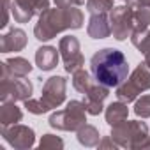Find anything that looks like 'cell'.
Masks as SVG:
<instances>
[{
    "mask_svg": "<svg viewBox=\"0 0 150 150\" xmlns=\"http://www.w3.org/2000/svg\"><path fill=\"white\" fill-rule=\"evenodd\" d=\"M87 34L92 39H106L111 35V23L110 16L106 13L101 14H90L88 25H87Z\"/></svg>",
    "mask_w": 150,
    "mask_h": 150,
    "instance_id": "obj_14",
    "label": "cell"
},
{
    "mask_svg": "<svg viewBox=\"0 0 150 150\" xmlns=\"http://www.w3.org/2000/svg\"><path fill=\"white\" fill-rule=\"evenodd\" d=\"M58 51H60V57L64 60V69L67 72H74V71L83 67L85 58L81 53V46H80V41L74 35L62 37L58 42Z\"/></svg>",
    "mask_w": 150,
    "mask_h": 150,
    "instance_id": "obj_9",
    "label": "cell"
},
{
    "mask_svg": "<svg viewBox=\"0 0 150 150\" xmlns=\"http://www.w3.org/2000/svg\"><path fill=\"white\" fill-rule=\"evenodd\" d=\"M145 64H146V67L150 69V51H146V53H145Z\"/></svg>",
    "mask_w": 150,
    "mask_h": 150,
    "instance_id": "obj_29",
    "label": "cell"
},
{
    "mask_svg": "<svg viewBox=\"0 0 150 150\" xmlns=\"http://www.w3.org/2000/svg\"><path fill=\"white\" fill-rule=\"evenodd\" d=\"M129 6L132 9H141V7H150V0H131Z\"/></svg>",
    "mask_w": 150,
    "mask_h": 150,
    "instance_id": "obj_28",
    "label": "cell"
},
{
    "mask_svg": "<svg viewBox=\"0 0 150 150\" xmlns=\"http://www.w3.org/2000/svg\"><path fill=\"white\" fill-rule=\"evenodd\" d=\"M110 94V88L101 85V83H94L85 94H83V104L88 115H99L104 110V101Z\"/></svg>",
    "mask_w": 150,
    "mask_h": 150,
    "instance_id": "obj_12",
    "label": "cell"
},
{
    "mask_svg": "<svg viewBox=\"0 0 150 150\" xmlns=\"http://www.w3.org/2000/svg\"><path fill=\"white\" fill-rule=\"evenodd\" d=\"M34 87L25 78H0V99L2 103L27 101L32 97Z\"/></svg>",
    "mask_w": 150,
    "mask_h": 150,
    "instance_id": "obj_8",
    "label": "cell"
},
{
    "mask_svg": "<svg viewBox=\"0 0 150 150\" xmlns=\"http://www.w3.org/2000/svg\"><path fill=\"white\" fill-rule=\"evenodd\" d=\"M124 2H127V4H129V2H131V0H124Z\"/></svg>",
    "mask_w": 150,
    "mask_h": 150,
    "instance_id": "obj_30",
    "label": "cell"
},
{
    "mask_svg": "<svg viewBox=\"0 0 150 150\" xmlns=\"http://www.w3.org/2000/svg\"><path fill=\"white\" fill-rule=\"evenodd\" d=\"M32 71V64L23 57H13L2 62V78H25Z\"/></svg>",
    "mask_w": 150,
    "mask_h": 150,
    "instance_id": "obj_13",
    "label": "cell"
},
{
    "mask_svg": "<svg viewBox=\"0 0 150 150\" xmlns=\"http://www.w3.org/2000/svg\"><path fill=\"white\" fill-rule=\"evenodd\" d=\"M0 132H2V138L16 150L32 148L34 143H35V132L28 125L14 124V125H9V127H0Z\"/></svg>",
    "mask_w": 150,
    "mask_h": 150,
    "instance_id": "obj_10",
    "label": "cell"
},
{
    "mask_svg": "<svg viewBox=\"0 0 150 150\" xmlns=\"http://www.w3.org/2000/svg\"><path fill=\"white\" fill-rule=\"evenodd\" d=\"M90 72L97 83L117 88L129 76V64L125 55L115 48H103L90 58Z\"/></svg>",
    "mask_w": 150,
    "mask_h": 150,
    "instance_id": "obj_1",
    "label": "cell"
},
{
    "mask_svg": "<svg viewBox=\"0 0 150 150\" xmlns=\"http://www.w3.org/2000/svg\"><path fill=\"white\" fill-rule=\"evenodd\" d=\"M131 42L139 50V53H146L150 51V28L141 32V34H131Z\"/></svg>",
    "mask_w": 150,
    "mask_h": 150,
    "instance_id": "obj_23",
    "label": "cell"
},
{
    "mask_svg": "<svg viewBox=\"0 0 150 150\" xmlns=\"http://www.w3.org/2000/svg\"><path fill=\"white\" fill-rule=\"evenodd\" d=\"M39 148L41 150H50V148H64V139L55 136V134H44L39 141Z\"/></svg>",
    "mask_w": 150,
    "mask_h": 150,
    "instance_id": "obj_24",
    "label": "cell"
},
{
    "mask_svg": "<svg viewBox=\"0 0 150 150\" xmlns=\"http://www.w3.org/2000/svg\"><path fill=\"white\" fill-rule=\"evenodd\" d=\"M127 115H129V108H127V103H122V101H117V103H111L106 110H104V117H106V122L113 127V125H118L122 122L127 120Z\"/></svg>",
    "mask_w": 150,
    "mask_h": 150,
    "instance_id": "obj_18",
    "label": "cell"
},
{
    "mask_svg": "<svg viewBox=\"0 0 150 150\" xmlns=\"http://www.w3.org/2000/svg\"><path fill=\"white\" fill-rule=\"evenodd\" d=\"M50 9V0H13L11 13L16 23H28L34 16H41Z\"/></svg>",
    "mask_w": 150,
    "mask_h": 150,
    "instance_id": "obj_11",
    "label": "cell"
},
{
    "mask_svg": "<svg viewBox=\"0 0 150 150\" xmlns=\"http://www.w3.org/2000/svg\"><path fill=\"white\" fill-rule=\"evenodd\" d=\"M83 27V14L76 7H55L44 11L35 27H34V37L41 42L53 39L57 34L64 30H76Z\"/></svg>",
    "mask_w": 150,
    "mask_h": 150,
    "instance_id": "obj_2",
    "label": "cell"
},
{
    "mask_svg": "<svg viewBox=\"0 0 150 150\" xmlns=\"http://www.w3.org/2000/svg\"><path fill=\"white\" fill-rule=\"evenodd\" d=\"M134 113L141 118H150V94L141 96V99H136Z\"/></svg>",
    "mask_w": 150,
    "mask_h": 150,
    "instance_id": "obj_25",
    "label": "cell"
},
{
    "mask_svg": "<svg viewBox=\"0 0 150 150\" xmlns=\"http://www.w3.org/2000/svg\"><path fill=\"white\" fill-rule=\"evenodd\" d=\"M53 2L58 6V7H78L81 4H85V0H53Z\"/></svg>",
    "mask_w": 150,
    "mask_h": 150,
    "instance_id": "obj_27",
    "label": "cell"
},
{
    "mask_svg": "<svg viewBox=\"0 0 150 150\" xmlns=\"http://www.w3.org/2000/svg\"><path fill=\"white\" fill-rule=\"evenodd\" d=\"M94 83H96V80H94V76H92V72L85 71L83 67L72 72V87L76 88L80 94H85Z\"/></svg>",
    "mask_w": 150,
    "mask_h": 150,
    "instance_id": "obj_20",
    "label": "cell"
},
{
    "mask_svg": "<svg viewBox=\"0 0 150 150\" xmlns=\"http://www.w3.org/2000/svg\"><path fill=\"white\" fill-rule=\"evenodd\" d=\"M48 124L57 131H71L76 132L81 125L87 124V110L83 101H69L64 110H58L50 115Z\"/></svg>",
    "mask_w": 150,
    "mask_h": 150,
    "instance_id": "obj_5",
    "label": "cell"
},
{
    "mask_svg": "<svg viewBox=\"0 0 150 150\" xmlns=\"http://www.w3.org/2000/svg\"><path fill=\"white\" fill-rule=\"evenodd\" d=\"M146 90H150V69L143 62L129 74L127 80L120 87H117V99L129 104Z\"/></svg>",
    "mask_w": 150,
    "mask_h": 150,
    "instance_id": "obj_6",
    "label": "cell"
},
{
    "mask_svg": "<svg viewBox=\"0 0 150 150\" xmlns=\"http://www.w3.org/2000/svg\"><path fill=\"white\" fill-rule=\"evenodd\" d=\"M27 46V34L21 28H11L0 37V51L11 53V51H21Z\"/></svg>",
    "mask_w": 150,
    "mask_h": 150,
    "instance_id": "obj_15",
    "label": "cell"
},
{
    "mask_svg": "<svg viewBox=\"0 0 150 150\" xmlns=\"http://www.w3.org/2000/svg\"><path fill=\"white\" fill-rule=\"evenodd\" d=\"M4 2V9H2V21H0V28H6L9 23V4H11V0H2Z\"/></svg>",
    "mask_w": 150,
    "mask_h": 150,
    "instance_id": "obj_26",
    "label": "cell"
},
{
    "mask_svg": "<svg viewBox=\"0 0 150 150\" xmlns=\"http://www.w3.org/2000/svg\"><path fill=\"white\" fill-rule=\"evenodd\" d=\"M113 9V0H87V11L90 14L110 13Z\"/></svg>",
    "mask_w": 150,
    "mask_h": 150,
    "instance_id": "obj_22",
    "label": "cell"
},
{
    "mask_svg": "<svg viewBox=\"0 0 150 150\" xmlns=\"http://www.w3.org/2000/svg\"><path fill=\"white\" fill-rule=\"evenodd\" d=\"M58 57H60V51H57V48H53V46H41L35 51V65L41 71H51V69L57 67Z\"/></svg>",
    "mask_w": 150,
    "mask_h": 150,
    "instance_id": "obj_16",
    "label": "cell"
},
{
    "mask_svg": "<svg viewBox=\"0 0 150 150\" xmlns=\"http://www.w3.org/2000/svg\"><path fill=\"white\" fill-rule=\"evenodd\" d=\"M150 28V7L134 9V28L132 34H141Z\"/></svg>",
    "mask_w": 150,
    "mask_h": 150,
    "instance_id": "obj_21",
    "label": "cell"
},
{
    "mask_svg": "<svg viewBox=\"0 0 150 150\" xmlns=\"http://www.w3.org/2000/svg\"><path fill=\"white\" fill-rule=\"evenodd\" d=\"M21 118H23V111L16 106V103L13 101L2 103V108H0V127L14 125L21 122Z\"/></svg>",
    "mask_w": 150,
    "mask_h": 150,
    "instance_id": "obj_17",
    "label": "cell"
},
{
    "mask_svg": "<svg viewBox=\"0 0 150 150\" xmlns=\"http://www.w3.org/2000/svg\"><path fill=\"white\" fill-rule=\"evenodd\" d=\"M110 23H111V34L117 41H125L131 37L134 28V9L127 6L113 7L110 11Z\"/></svg>",
    "mask_w": 150,
    "mask_h": 150,
    "instance_id": "obj_7",
    "label": "cell"
},
{
    "mask_svg": "<svg viewBox=\"0 0 150 150\" xmlns=\"http://www.w3.org/2000/svg\"><path fill=\"white\" fill-rule=\"evenodd\" d=\"M76 138H78V141L83 145V146H97L99 145V141H101V134H99V131L94 127V125H90V124H85V125H81L78 131H76Z\"/></svg>",
    "mask_w": 150,
    "mask_h": 150,
    "instance_id": "obj_19",
    "label": "cell"
},
{
    "mask_svg": "<svg viewBox=\"0 0 150 150\" xmlns=\"http://www.w3.org/2000/svg\"><path fill=\"white\" fill-rule=\"evenodd\" d=\"M111 138L122 148H150L148 125L139 120H125L113 125Z\"/></svg>",
    "mask_w": 150,
    "mask_h": 150,
    "instance_id": "obj_4",
    "label": "cell"
},
{
    "mask_svg": "<svg viewBox=\"0 0 150 150\" xmlns=\"http://www.w3.org/2000/svg\"><path fill=\"white\" fill-rule=\"evenodd\" d=\"M65 88H67V81L64 76H51L44 81L41 97L27 99L25 108L34 115H42L50 110H55L65 101Z\"/></svg>",
    "mask_w": 150,
    "mask_h": 150,
    "instance_id": "obj_3",
    "label": "cell"
}]
</instances>
